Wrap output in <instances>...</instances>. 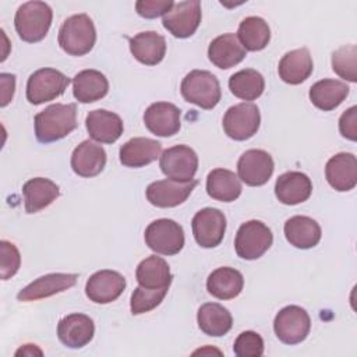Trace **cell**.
I'll list each match as a JSON object with an SVG mask.
<instances>
[{
	"label": "cell",
	"mask_w": 357,
	"mask_h": 357,
	"mask_svg": "<svg viewBox=\"0 0 357 357\" xmlns=\"http://www.w3.org/2000/svg\"><path fill=\"white\" fill-rule=\"evenodd\" d=\"M35 137L42 144H49L67 137L77 128L75 103H54L39 112L35 119Z\"/></svg>",
	"instance_id": "obj_1"
},
{
	"label": "cell",
	"mask_w": 357,
	"mask_h": 357,
	"mask_svg": "<svg viewBox=\"0 0 357 357\" xmlns=\"http://www.w3.org/2000/svg\"><path fill=\"white\" fill-rule=\"evenodd\" d=\"M53 11L43 1H28L18 7L14 25L18 36L28 43L42 40L52 25Z\"/></svg>",
	"instance_id": "obj_2"
},
{
	"label": "cell",
	"mask_w": 357,
	"mask_h": 357,
	"mask_svg": "<svg viewBox=\"0 0 357 357\" xmlns=\"http://www.w3.org/2000/svg\"><path fill=\"white\" fill-rule=\"evenodd\" d=\"M95 42V25L86 14L71 15L60 26L59 45L70 56H84L89 53Z\"/></svg>",
	"instance_id": "obj_3"
},
{
	"label": "cell",
	"mask_w": 357,
	"mask_h": 357,
	"mask_svg": "<svg viewBox=\"0 0 357 357\" xmlns=\"http://www.w3.org/2000/svg\"><path fill=\"white\" fill-rule=\"evenodd\" d=\"M181 96L201 109H213L222 96L218 78L206 70H192L181 81Z\"/></svg>",
	"instance_id": "obj_4"
},
{
	"label": "cell",
	"mask_w": 357,
	"mask_h": 357,
	"mask_svg": "<svg viewBox=\"0 0 357 357\" xmlns=\"http://www.w3.org/2000/svg\"><path fill=\"white\" fill-rule=\"evenodd\" d=\"M273 243L271 229L259 220H248L243 223L234 238V248L243 259H258L262 257Z\"/></svg>",
	"instance_id": "obj_5"
},
{
	"label": "cell",
	"mask_w": 357,
	"mask_h": 357,
	"mask_svg": "<svg viewBox=\"0 0 357 357\" xmlns=\"http://www.w3.org/2000/svg\"><path fill=\"white\" fill-rule=\"evenodd\" d=\"M70 78L56 68H40L32 73L26 82V99L32 105L50 102L64 93Z\"/></svg>",
	"instance_id": "obj_6"
},
{
	"label": "cell",
	"mask_w": 357,
	"mask_h": 357,
	"mask_svg": "<svg viewBox=\"0 0 357 357\" xmlns=\"http://www.w3.org/2000/svg\"><path fill=\"white\" fill-rule=\"evenodd\" d=\"M146 245L162 255H176L184 247L183 227L172 219H156L145 229Z\"/></svg>",
	"instance_id": "obj_7"
},
{
	"label": "cell",
	"mask_w": 357,
	"mask_h": 357,
	"mask_svg": "<svg viewBox=\"0 0 357 357\" xmlns=\"http://www.w3.org/2000/svg\"><path fill=\"white\" fill-rule=\"evenodd\" d=\"M223 130L234 141H245L257 134L261 124L259 109L254 103L243 102L227 109L223 116Z\"/></svg>",
	"instance_id": "obj_8"
},
{
	"label": "cell",
	"mask_w": 357,
	"mask_h": 357,
	"mask_svg": "<svg viewBox=\"0 0 357 357\" xmlns=\"http://www.w3.org/2000/svg\"><path fill=\"white\" fill-rule=\"evenodd\" d=\"M311 319L308 312L298 305L282 308L273 321V331L284 344L301 343L310 333Z\"/></svg>",
	"instance_id": "obj_9"
},
{
	"label": "cell",
	"mask_w": 357,
	"mask_h": 357,
	"mask_svg": "<svg viewBox=\"0 0 357 357\" xmlns=\"http://www.w3.org/2000/svg\"><path fill=\"white\" fill-rule=\"evenodd\" d=\"M159 166L162 173L170 180L191 181L198 170V156L192 148L176 145L163 151Z\"/></svg>",
	"instance_id": "obj_10"
},
{
	"label": "cell",
	"mask_w": 357,
	"mask_h": 357,
	"mask_svg": "<svg viewBox=\"0 0 357 357\" xmlns=\"http://www.w3.org/2000/svg\"><path fill=\"white\" fill-rule=\"evenodd\" d=\"M162 22L174 38H190L201 22V3L198 0L174 3L163 15Z\"/></svg>",
	"instance_id": "obj_11"
},
{
	"label": "cell",
	"mask_w": 357,
	"mask_h": 357,
	"mask_svg": "<svg viewBox=\"0 0 357 357\" xmlns=\"http://www.w3.org/2000/svg\"><path fill=\"white\" fill-rule=\"evenodd\" d=\"M191 226L198 245L204 248H213L223 240L226 218L223 212L216 208H204L194 215Z\"/></svg>",
	"instance_id": "obj_12"
},
{
	"label": "cell",
	"mask_w": 357,
	"mask_h": 357,
	"mask_svg": "<svg viewBox=\"0 0 357 357\" xmlns=\"http://www.w3.org/2000/svg\"><path fill=\"white\" fill-rule=\"evenodd\" d=\"M273 169L272 156L262 149H248L237 162L238 178L251 187H259L268 183Z\"/></svg>",
	"instance_id": "obj_13"
},
{
	"label": "cell",
	"mask_w": 357,
	"mask_h": 357,
	"mask_svg": "<svg viewBox=\"0 0 357 357\" xmlns=\"http://www.w3.org/2000/svg\"><path fill=\"white\" fill-rule=\"evenodd\" d=\"M197 181H176V180H158L146 187V199L149 204L158 208H173L183 204L192 190Z\"/></svg>",
	"instance_id": "obj_14"
},
{
	"label": "cell",
	"mask_w": 357,
	"mask_h": 357,
	"mask_svg": "<svg viewBox=\"0 0 357 357\" xmlns=\"http://www.w3.org/2000/svg\"><path fill=\"white\" fill-rule=\"evenodd\" d=\"M126 289L121 273L110 269L95 272L85 284L86 297L96 304H107L117 300Z\"/></svg>",
	"instance_id": "obj_15"
},
{
	"label": "cell",
	"mask_w": 357,
	"mask_h": 357,
	"mask_svg": "<svg viewBox=\"0 0 357 357\" xmlns=\"http://www.w3.org/2000/svg\"><path fill=\"white\" fill-rule=\"evenodd\" d=\"M180 109L169 102L152 103L144 113L146 128L158 137H172L180 131Z\"/></svg>",
	"instance_id": "obj_16"
},
{
	"label": "cell",
	"mask_w": 357,
	"mask_h": 357,
	"mask_svg": "<svg viewBox=\"0 0 357 357\" xmlns=\"http://www.w3.org/2000/svg\"><path fill=\"white\" fill-rule=\"evenodd\" d=\"M93 335V321L85 314H70L59 321L57 336L60 342L70 349H81L86 346Z\"/></svg>",
	"instance_id": "obj_17"
},
{
	"label": "cell",
	"mask_w": 357,
	"mask_h": 357,
	"mask_svg": "<svg viewBox=\"0 0 357 357\" xmlns=\"http://www.w3.org/2000/svg\"><path fill=\"white\" fill-rule=\"evenodd\" d=\"M75 273H47L31 282L17 294L20 301H35L61 293L73 287L77 282Z\"/></svg>",
	"instance_id": "obj_18"
},
{
	"label": "cell",
	"mask_w": 357,
	"mask_h": 357,
	"mask_svg": "<svg viewBox=\"0 0 357 357\" xmlns=\"http://www.w3.org/2000/svg\"><path fill=\"white\" fill-rule=\"evenodd\" d=\"M325 177L336 191H350L357 184V159L353 153L333 155L325 166Z\"/></svg>",
	"instance_id": "obj_19"
},
{
	"label": "cell",
	"mask_w": 357,
	"mask_h": 357,
	"mask_svg": "<svg viewBox=\"0 0 357 357\" xmlns=\"http://www.w3.org/2000/svg\"><path fill=\"white\" fill-rule=\"evenodd\" d=\"M85 126L89 137L100 144L116 142L124 130L120 116L105 109L89 112L85 119Z\"/></svg>",
	"instance_id": "obj_20"
},
{
	"label": "cell",
	"mask_w": 357,
	"mask_h": 357,
	"mask_svg": "<svg viewBox=\"0 0 357 357\" xmlns=\"http://www.w3.org/2000/svg\"><path fill=\"white\" fill-rule=\"evenodd\" d=\"M312 183L301 172H286L275 183V195L284 205H297L310 198Z\"/></svg>",
	"instance_id": "obj_21"
},
{
	"label": "cell",
	"mask_w": 357,
	"mask_h": 357,
	"mask_svg": "<svg viewBox=\"0 0 357 357\" xmlns=\"http://www.w3.org/2000/svg\"><path fill=\"white\" fill-rule=\"evenodd\" d=\"M247 50L243 47L237 35L223 33L215 38L208 47V57L218 68L227 70L244 60Z\"/></svg>",
	"instance_id": "obj_22"
},
{
	"label": "cell",
	"mask_w": 357,
	"mask_h": 357,
	"mask_svg": "<svg viewBox=\"0 0 357 357\" xmlns=\"http://www.w3.org/2000/svg\"><path fill=\"white\" fill-rule=\"evenodd\" d=\"M106 165V152L105 149L89 141H82L71 155V169L75 174L81 177H93L98 176Z\"/></svg>",
	"instance_id": "obj_23"
},
{
	"label": "cell",
	"mask_w": 357,
	"mask_h": 357,
	"mask_svg": "<svg viewBox=\"0 0 357 357\" xmlns=\"http://www.w3.org/2000/svg\"><path fill=\"white\" fill-rule=\"evenodd\" d=\"M314 63L307 47H300L287 52L279 61L278 73L282 81L290 85L304 82L312 73Z\"/></svg>",
	"instance_id": "obj_24"
},
{
	"label": "cell",
	"mask_w": 357,
	"mask_h": 357,
	"mask_svg": "<svg viewBox=\"0 0 357 357\" xmlns=\"http://www.w3.org/2000/svg\"><path fill=\"white\" fill-rule=\"evenodd\" d=\"M130 50L135 60L145 66L159 64L166 54V40L155 31L139 32L130 38Z\"/></svg>",
	"instance_id": "obj_25"
},
{
	"label": "cell",
	"mask_w": 357,
	"mask_h": 357,
	"mask_svg": "<svg viewBox=\"0 0 357 357\" xmlns=\"http://www.w3.org/2000/svg\"><path fill=\"white\" fill-rule=\"evenodd\" d=\"M162 145L159 141L137 137L127 141L120 148V162L127 167H144L160 156Z\"/></svg>",
	"instance_id": "obj_26"
},
{
	"label": "cell",
	"mask_w": 357,
	"mask_h": 357,
	"mask_svg": "<svg viewBox=\"0 0 357 357\" xmlns=\"http://www.w3.org/2000/svg\"><path fill=\"white\" fill-rule=\"evenodd\" d=\"M286 240L296 248L307 250L315 247L321 240V226L310 216H291L284 223Z\"/></svg>",
	"instance_id": "obj_27"
},
{
	"label": "cell",
	"mask_w": 357,
	"mask_h": 357,
	"mask_svg": "<svg viewBox=\"0 0 357 357\" xmlns=\"http://www.w3.org/2000/svg\"><path fill=\"white\" fill-rule=\"evenodd\" d=\"M107 91V78L98 70H82L73 78V95L81 103L100 100Z\"/></svg>",
	"instance_id": "obj_28"
},
{
	"label": "cell",
	"mask_w": 357,
	"mask_h": 357,
	"mask_svg": "<svg viewBox=\"0 0 357 357\" xmlns=\"http://www.w3.org/2000/svg\"><path fill=\"white\" fill-rule=\"evenodd\" d=\"M22 194L26 213H36L56 201L60 195V188L49 178L35 177L24 184Z\"/></svg>",
	"instance_id": "obj_29"
},
{
	"label": "cell",
	"mask_w": 357,
	"mask_h": 357,
	"mask_svg": "<svg viewBox=\"0 0 357 357\" xmlns=\"http://www.w3.org/2000/svg\"><path fill=\"white\" fill-rule=\"evenodd\" d=\"M244 286L243 275L230 266L215 269L206 279V290L219 300H231L237 297Z\"/></svg>",
	"instance_id": "obj_30"
},
{
	"label": "cell",
	"mask_w": 357,
	"mask_h": 357,
	"mask_svg": "<svg viewBox=\"0 0 357 357\" xmlns=\"http://www.w3.org/2000/svg\"><path fill=\"white\" fill-rule=\"evenodd\" d=\"M350 88L347 86L346 82L339 81V79H331L325 78L318 82H315L310 88V100L311 103L324 110L329 112L336 109L349 95Z\"/></svg>",
	"instance_id": "obj_31"
},
{
	"label": "cell",
	"mask_w": 357,
	"mask_h": 357,
	"mask_svg": "<svg viewBox=\"0 0 357 357\" xmlns=\"http://www.w3.org/2000/svg\"><path fill=\"white\" fill-rule=\"evenodd\" d=\"M135 278L139 286L146 289H169L173 275L167 262L156 255L142 259L135 271Z\"/></svg>",
	"instance_id": "obj_32"
},
{
	"label": "cell",
	"mask_w": 357,
	"mask_h": 357,
	"mask_svg": "<svg viewBox=\"0 0 357 357\" xmlns=\"http://www.w3.org/2000/svg\"><path fill=\"white\" fill-rule=\"evenodd\" d=\"M197 321L199 329L205 335L213 337L226 335L233 325V318L229 310L218 303L202 304L198 310Z\"/></svg>",
	"instance_id": "obj_33"
},
{
	"label": "cell",
	"mask_w": 357,
	"mask_h": 357,
	"mask_svg": "<svg viewBox=\"0 0 357 357\" xmlns=\"http://www.w3.org/2000/svg\"><path fill=\"white\" fill-rule=\"evenodd\" d=\"M206 192L211 198L231 202L241 194L240 178L227 169H213L206 177Z\"/></svg>",
	"instance_id": "obj_34"
},
{
	"label": "cell",
	"mask_w": 357,
	"mask_h": 357,
	"mask_svg": "<svg viewBox=\"0 0 357 357\" xmlns=\"http://www.w3.org/2000/svg\"><path fill=\"white\" fill-rule=\"evenodd\" d=\"M237 38L245 50L258 52L265 49L269 43L271 29L264 18L247 17L238 25Z\"/></svg>",
	"instance_id": "obj_35"
},
{
	"label": "cell",
	"mask_w": 357,
	"mask_h": 357,
	"mask_svg": "<svg viewBox=\"0 0 357 357\" xmlns=\"http://www.w3.org/2000/svg\"><path fill=\"white\" fill-rule=\"evenodd\" d=\"M229 89L243 100H255L265 89V79L257 70H240L229 78Z\"/></svg>",
	"instance_id": "obj_36"
},
{
	"label": "cell",
	"mask_w": 357,
	"mask_h": 357,
	"mask_svg": "<svg viewBox=\"0 0 357 357\" xmlns=\"http://www.w3.org/2000/svg\"><path fill=\"white\" fill-rule=\"evenodd\" d=\"M357 47L356 45H346L332 53V70L343 79L357 81Z\"/></svg>",
	"instance_id": "obj_37"
},
{
	"label": "cell",
	"mask_w": 357,
	"mask_h": 357,
	"mask_svg": "<svg viewBox=\"0 0 357 357\" xmlns=\"http://www.w3.org/2000/svg\"><path fill=\"white\" fill-rule=\"evenodd\" d=\"M167 294V289H146L138 286L132 294L130 301V308L132 315H139L156 308Z\"/></svg>",
	"instance_id": "obj_38"
},
{
	"label": "cell",
	"mask_w": 357,
	"mask_h": 357,
	"mask_svg": "<svg viewBox=\"0 0 357 357\" xmlns=\"http://www.w3.org/2000/svg\"><path fill=\"white\" fill-rule=\"evenodd\" d=\"M233 351L238 357H259L264 354V340L254 331L241 332L234 340Z\"/></svg>",
	"instance_id": "obj_39"
},
{
	"label": "cell",
	"mask_w": 357,
	"mask_h": 357,
	"mask_svg": "<svg viewBox=\"0 0 357 357\" xmlns=\"http://www.w3.org/2000/svg\"><path fill=\"white\" fill-rule=\"evenodd\" d=\"M0 252H1V257H0L1 279L7 280L17 273L21 265V255L17 247L7 240L0 241Z\"/></svg>",
	"instance_id": "obj_40"
},
{
	"label": "cell",
	"mask_w": 357,
	"mask_h": 357,
	"mask_svg": "<svg viewBox=\"0 0 357 357\" xmlns=\"http://www.w3.org/2000/svg\"><path fill=\"white\" fill-rule=\"evenodd\" d=\"M173 4L174 1L172 0H138L135 3V10L138 15L144 18H156L165 15Z\"/></svg>",
	"instance_id": "obj_41"
},
{
	"label": "cell",
	"mask_w": 357,
	"mask_h": 357,
	"mask_svg": "<svg viewBox=\"0 0 357 357\" xmlns=\"http://www.w3.org/2000/svg\"><path fill=\"white\" fill-rule=\"evenodd\" d=\"M339 131L340 134L350 139L356 141L357 138V107H349L339 119Z\"/></svg>",
	"instance_id": "obj_42"
},
{
	"label": "cell",
	"mask_w": 357,
	"mask_h": 357,
	"mask_svg": "<svg viewBox=\"0 0 357 357\" xmlns=\"http://www.w3.org/2000/svg\"><path fill=\"white\" fill-rule=\"evenodd\" d=\"M0 79H1V86H3V92H1V107H4V106H7V105L10 103V100L13 99L14 89H15V75H14V74L1 73V74H0Z\"/></svg>",
	"instance_id": "obj_43"
},
{
	"label": "cell",
	"mask_w": 357,
	"mask_h": 357,
	"mask_svg": "<svg viewBox=\"0 0 357 357\" xmlns=\"http://www.w3.org/2000/svg\"><path fill=\"white\" fill-rule=\"evenodd\" d=\"M20 354H22V356H33V354H42V350H39L38 347H36V344H24V347H21L20 350H17L15 351V356H20Z\"/></svg>",
	"instance_id": "obj_44"
}]
</instances>
